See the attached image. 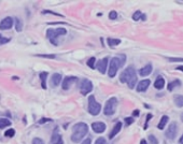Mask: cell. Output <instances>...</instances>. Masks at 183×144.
I'll use <instances>...</instances> for the list:
<instances>
[{
	"mask_svg": "<svg viewBox=\"0 0 183 144\" xmlns=\"http://www.w3.org/2000/svg\"><path fill=\"white\" fill-rule=\"evenodd\" d=\"M120 81L122 83H127V85H128V87L130 89L135 88V85L137 83V74H136L135 68L132 66L127 67L121 73V75H120Z\"/></svg>",
	"mask_w": 183,
	"mask_h": 144,
	"instance_id": "6da1fadb",
	"label": "cell"
},
{
	"mask_svg": "<svg viewBox=\"0 0 183 144\" xmlns=\"http://www.w3.org/2000/svg\"><path fill=\"white\" fill-rule=\"evenodd\" d=\"M88 132V126L85 123H78L73 126L72 134H71V140L72 142H80L82 139L84 138Z\"/></svg>",
	"mask_w": 183,
	"mask_h": 144,
	"instance_id": "7a4b0ae2",
	"label": "cell"
},
{
	"mask_svg": "<svg viewBox=\"0 0 183 144\" xmlns=\"http://www.w3.org/2000/svg\"><path fill=\"white\" fill-rule=\"evenodd\" d=\"M125 61H126V56L125 55H118L116 57H113L111 61H110L109 71H108V74H109L110 77H114L116 75L118 70L124 66Z\"/></svg>",
	"mask_w": 183,
	"mask_h": 144,
	"instance_id": "3957f363",
	"label": "cell"
},
{
	"mask_svg": "<svg viewBox=\"0 0 183 144\" xmlns=\"http://www.w3.org/2000/svg\"><path fill=\"white\" fill-rule=\"evenodd\" d=\"M67 34V30L65 28H56V29H48L46 31V37L50 39L51 43H53L54 45H58L56 39L59 36H64Z\"/></svg>",
	"mask_w": 183,
	"mask_h": 144,
	"instance_id": "277c9868",
	"label": "cell"
},
{
	"mask_svg": "<svg viewBox=\"0 0 183 144\" xmlns=\"http://www.w3.org/2000/svg\"><path fill=\"white\" fill-rule=\"evenodd\" d=\"M116 107H118V99H116L115 97L110 98L109 100L106 102V105H104V115H107V116L113 115V114L115 113Z\"/></svg>",
	"mask_w": 183,
	"mask_h": 144,
	"instance_id": "5b68a950",
	"label": "cell"
},
{
	"mask_svg": "<svg viewBox=\"0 0 183 144\" xmlns=\"http://www.w3.org/2000/svg\"><path fill=\"white\" fill-rule=\"evenodd\" d=\"M101 110V105L100 103L96 101V99L94 96H90L88 97V112H90L92 115H98L99 112Z\"/></svg>",
	"mask_w": 183,
	"mask_h": 144,
	"instance_id": "8992f818",
	"label": "cell"
},
{
	"mask_svg": "<svg viewBox=\"0 0 183 144\" xmlns=\"http://www.w3.org/2000/svg\"><path fill=\"white\" fill-rule=\"evenodd\" d=\"M80 91H81L82 95H84V96H86L88 93L93 91V84L90 80H83L82 81L81 85H80Z\"/></svg>",
	"mask_w": 183,
	"mask_h": 144,
	"instance_id": "52a82bcc",
	"label": "cell"
},
{
	"mask_svg": "<svg viewBox=\"0 0 183 144\" xmlns=\"http://www.w3.org/2000/svg\"><path fill=\"white\" fill-rule=\"evenodd\" d=\"M177 132H178V125L177 123L175 121H172L171 124L169 125L168 129L166 131V138L169 139V140H173L177 136Z\"/></svg>",
	"mask_w": 183,
	"mask_h": 144,
	"instance_id": "ba28073f",
	"label": "cell"
},
{
	"mask_svg": "<svg viewBox=\"0 0 183 144\" xmlns=\"http://www.w3.org/2000/svg\"><path fill=\"white\" fill-rule=\"evenodd\" d=\"M108 61H109V59H108L107 57L106 58H102V59L98 60V61L95 64V67L96 69L100 72V73L104 74L106 73V71H107V67H108Z\"/></svg>",
	"mask_w": 183,
	"mask_h": 144,
	"instance_id": "9c48e42d",
	"label": "cell"
},
{
	"mask_svg": "<svg viewBox=\"0 0 183 144\" xmlns=\"http://www.w3.org/2000/svg\"><path fill=\"white\" fill-rule=\"evenodd\" d=\"M76 81H78V77H76V76H67V77H65L64 81H62V89H64V91L69 89L71 85H72L74 82H76Z\"/></svg>",
	"mask_w": 183,
	"mask_h": 144,
	"instance_id": "30bf717a",
	"label": "cell"
},
{
	"mask_svg": "<svg viewBox=\"0 0 183 144\" xmlns=\"http://www.w3.org/2000/svg\"><path fill=\"white\" fill-rule=\"evenodd\" d=\"M13 18L12 17H6L1 20L0 23V30H7V29H10L13 26Z\"/></svg>",
	"mask_w": 183,
	"mask_h": 144,
	"instance_id": "8fae6325",
	"label": "cell"
},
{
	"mask_svg": "<svg viewBox=\"0 0 183 144\" xmlns=\"http://www.w3.org/2000/svg\"><path fill=\"white\" fill-rule=\"evenodd\" d=\"M92 128L96 133H101L106 130V124L102 121H96L92 124Z\"/></svg>",
	"mask_w": 183,
	"mask_h": 144,
	"instance_id": "7c38bea8",
	"label": "cell"
},
{
	"mask_svg": "<svg viewBox=\"0 0 183 144\" xmlns=\"http://www.w3.org/2000/svg\"><path fill=\"white\" fill-rule=\"evenodd\" d=\"M150 84H151L150 80H142V81H140L138 83V85H137V91H139V93L146 91L148 89V87L150 86Z\"/></svg>",
	"mask_w": 183,
	"mask_h": 144,
	"instance_id": "4fadbf2b",
	"label": "cell"
},
{
	"mask_svg": "<svg viewBox=\"0 0 183 144\" xmlns=\"http://www.w3.org/2000/svg\"><path fill=\"white\" fill-rule=\"evenodd\" d=\"M50 144H64V141H62V136L57 132V129L54 131V133L52 134V138H51V142Z\"/></svg>",
	"mask_w": 183,
	"mask_h": 144,
	"instance_id": "5bb4252c",
	"label": "cell"
},
{
	"mask_svg": "<svg viewBox=\"0 0 183 144\" xmlns=\"http://www.w3.org/2000/svg\"><path fill=\"white\" fill-rule=\"evenodd\" d=\"M154 87L156 88V89H158V91H162V89L165 87V79H164L162 75L156 77V80H155V82H154Z\"/></svg>",
	"mask_w": 183,
	"mask_h": 144,
	"instance_id": "9a60e30c",
	"label": "cell"
},
{
	"mask_svg": "<svg viewBox=\"0 0 183 144\" xmlns=\"http://www.w3.org/2000/svg\"><path fill=\"white\" fill-rule=\"evenodd\" d=\"M152 70H153V66L151 65V64H148V65L144 66L143 68H141L140 70H139V74H140L141 76H146V75H149V74H151Z\"/></svg>",
	"mask_w": 183,
	"mask_h": 144,
	"instance_id": "2e32d148",
	"label": "cell"
},
{
	"mask_svg": "<svg viewBox=\"0 0 183 144\" xmlns=\"http://www.w3.org/2000/svg\"><path fill=\"white\" fill-rule=\"evenodd\" d=\"M122 129V123L121 121H118V123H116L115 125H114V127H113V129L111 130V132H110L109 134V139H113L114 137L118 134L120 131H121Z\"/></svg>",
	"mask_w": 183,
	"mask_h": 144,
	"instance_id": "e0dca14e",
	"label": "cell"
},
{
	"mask_svg": "<svg viewBox=\"0 0 183 144\" xmlns=\"http://www.w3.org/2000/svg\"><path fill=\"white\" fill-rule=\"evenodd\" d=\"M62 82V74L60 73H54L53 76H52L51 79V83H52V86H58L59 83Z\"/></svg>",
	"mask_w": 183,
	"mask_h": 144,
	"instance_id": "ac0fdd59",
	"label": "cell"
},
{
	"mask_svg": "<svg viewBox=\"0 0 183 144\" xmlns=\"http://www.w3.org/2000/svg\"><path fill=\"white\" fill-rule=\"evenodd\" d=\"M168 121H169V116L168 115H163V116H162L161 121H159V123H158L157 128H158V129L163 130L164 128L166 127V125H167V123H168Z\"/></svg>",
	"mask_w": 183,
	"mask_h": 144,
	"instance_id": "d6986e66",
	"label": "cell"
},
{
	"mask_svg": "<svg viewBox=\"0 0 183 144\" xmlns=\"http://www.w3.org/2000/svg\"><path fill=\"white\" fill-rule=\"evenodd\" d=\"M179 86H181V81L180 80H175L172 82H169L168 86H167V89L169 91H172L176 87H179Z\"/></svg>",
	"mask_w": 183,
	"mask_h": 144,
	"instance_id": "ffe728a7",
	"label": "cell"
},
{
	"mask_svg": "<svg viewBox=\"0 0 183 144\" xmlns=\"http://www.w3.org/2000/svg\"><path fill=\"white\" fill-rule=\"evenodd\" d=\"M132 20H146V14H143L141 11H136L135 13H134V15H132Z\"/></svg>",
	"mask_w": 183,
	"mask_h": 144,
	"instance_id": "44dd1931",
	"label": "cell"
},
{
	"mask_svg": "<svg viewBox=\"0 0 183 144\" xmlns=\"http://www.w3.org/2000/svg\"><path fill=\"white\" fill-rule=\"evenodd\" d=\"M173 101L178 107H183V95H176L173 97Z\"/></svg>",
	"mask_w": 183,
	"mask_h": 144,
	"instance_id": "7402d4cb",
	"label": "cell"
},
{
	"mask_svg": "<svg viewBox=\"0 0 183 144\" xmlns=\"http://www.w3.org/2000/svg\"><path fill=\"white\" fill-rule=\"evenodd\" d=\"M107 42H108V45H109L110 48H114V46L118 45V44L121 43V40H120V39H112V38H108Z\"/></svg>",
	"mask_w": 183,
	"mask_h": 144,
	"instance_id": "603a6c76",
	"label": "cell"
},
{
	"mask_svg": "<svg viewBox=\"0 0 183 144\" xmlns=\"http://www.w3.org/2000/svg\"><path fill=\"white\" fill-rule=\"evenodd\" d=\"M46 77H48V72H42V73H40L41 86H42V88H44V89H46Z\"/></svg>",
	"mask_w": 183,
	"mask_h": 144,
	"instance_id": "cb8c5ba5",
	"label": "cell"
},
{
	"mask_svg": "<svg viewBox=\"0 0 183 144\" xmlns=\"http://www.w3.org/2000/svg\"><path fill=\"white\" fill-rule=\"evenodd\" d=\"M11 125V121H9L7 118H0V129H2V128H6L8 126Z\"/></svg>",
	"mask_w": 183,
	"mask_h": 144,
	"instance_id": "d4e9b609",
	"label": "cell"
},
{
	"mask_svg": "<svg viewBox=\"0 0 183 144\" xmlns=\"http://www.w3.org/2000/svg\"><path fill=\"white\" fill-rule=\"evenodd\" d=\"M95 64H96V58L95 57H90V59L87 60V66L90 68L94 69L95 68Z\"/></svg>",
	"mask_w": 183,
	"mask_h": 144,
	"instance_id": "484cf974",
	"label": "cell"
},
{
	"mask_svg": "<svg viewBox=\"0 0 183 144\" xmlns=\"http://www.w3.org/2000/svg\"><path fill=\"white\" fill-rule=\"evenodd\" d=\"M167 59L171 62H183V58L181 57H167Z\"/></svg>",
	"mask_w": 183,
	"mask_h": 144,
	"instance_id": "4316f807",
	"label": "cell"
},
{
	"mask_svg": "<svg viewBox=\"0 0 183 144\" xmlns=\"http://www.w3.org/2000/svg\"><path fill=\"white\" fill-rule=\"evenodd\" d=\"M148 139H149V141L151 144H158V140L156 139V137L153 136V134H150V136L148 137Z\"/></svg>",
	"mask_w": 183,
	"mask_h": 144,
	"instance_id": "83f0119b",
	"label": "cell"
},
{
	"mask_svg": "<svg viewBox=\"0 0 183 144\" xmlns=\"http://www.w3.org/2000/svg\"><path fill=\"white\" fill-rule=\"evenodd\" d=\"M15 134V130L14 129H9L7 130L6 132H4V136L8 137V138H12V137H14Z\"/></svg>",
	"mask_w": 183,
	"mask_h": 144,
	"instance_id": "f1b7e54d",
	"label": "cell"
},
{
	"mask_svg": "<svg viewBox=\"0 0 183 144\" xmlns=\"http://www.w3.org/2000/svg\"><path fill=\"white\" fill-rule=\"evenodd\" d=\"M10 42V39L9 38H6V37H2L1 34H0V45H2V44H6V43Z\"/></svg>",
	"mask_w": 183,
	"mask_h": 144,
	"instance_id": "f546056e",
	"label": "cell"
},
{
	"mask_svg": "<svg viewBox=\"0 0 183 144\" xmlns=\"http://www.w3.org/2000/svg\"><path fill=\"white\" fill-rule=\"evenodd\" d=\"M22 29H23V24H22V22H21V20L16 18V30H17V31H22Z\"/></svg>",
	"mask_w": 183,
	"mask_h": 144,
	"instance_id": "4dcf8cb0",
	"label": "cell"
},
{
	"mask_svg": "<svg viewBox=\"0 0 183 144\" xmlns=\"http://www.w3.org/2000/svg\"><path fill=\"white\" fill-rule=\"evenodd\" d=\"M95 144H108V143H107V140L104 138H98L96 140Z\"/></svg>",
	"mask_w": 183,
	"mask_h": 144,
	"instance_id": "1f68e13d",
	"label": "cell"
},
{
	"mask_svg": "<svg viewBox=\"0 0 183 144\" xmlns=\"http://www.w3.org/2000/svg\"><path fill=\"white\" fill-rule=\"evenodd\" d=\"M116 17H118V13L115 11H111L109 13V18L110 20H115Z\"/></svg>",
	"mask_w": 183,
	"mask_h": 144,
	"instance_id": "d6a6232c",
	"label": "cell"
},
{
	"mask_svg": "<svg viewBox=\"0 0 183 144\" xmlns=\"http://www.w3.org/2000/svg\"><path fill=\"white\" fill-rule=\"evenodd\" d=\"M153 117V115L152 114H148V115H146V124H144V129H146V128H148V124H149V121L151 118H152Z\"/></svg>",
	"mask_w": 183,
	"mask_h": 144,
	"instance_id": "836d02e7",
	"label": "cell"
},
{
	"mask_svg": "<svg viewBox=\"0 0 183 144\" xmlns=\"http://www.w3.org/2000/svg\"><path fill=\"white\" fill-rule=\"evenodd\" d=\"M32 144H44V142H43L42 139H40V138H35L34 140H32Z\"/></svg>",
	"mask_w": 183,
	"mask_h": 144,
	"instance_id": "e575fe53",
	"label": "cell"
},
{
	"mask_svg": "<svg viewBox=\"0 0 183 144\" xmlns=\"http://www.w3.org/2000/svg\"><path fill=\"white\" fill-rule=\"evenodd\" d=\"M132 123H134V118H132V117H126V118H125V124H126L127 126L132 125Z\"/></svg>",
	"mask_w": 183,
	"mask_h": 144,
	"instance_id": "d590c367",
	"label": "cell"
},
{
	"mask_svg": "<svg viewBox=\"0 0 183 144\" xmlns=\"http://www.w3.org/2000/svg\"><path fill=\"white\" fill-rule=\"evenodd\" d=\"M48 121H51V119H49V118H41L39 121V124L42 125V124H45V123H48Z\"/></svg>",
	"mask_w": 183,
	"mask_h": 144,
	"instance_id": "8d00e7d4",
	"label": "cell"
},
{
	"mask_svg": "<svg viewBox=\"0 0 183 144\" xmlns=\"http://www.w3.org/2000/svg\"><path fill=\"white\" fill-rule=\"evenodd\" d=\"M38 57H45V58H55V55H37Z\"/></svg>",
	"mask_w": 183,
	"mask_h": 144,
	"instance_id": "74e56055",
	"label": "cell"
},
{
	"mask_svg": "<svg viewBox=\"0 0 183 144\" xmlns=\"http://www.w3.org/2000/svg\"><path fill=\"white\" fill-rule=\"evenodd\" d=\"M81 144H92V140H90V138H87V139H85L84 141L82 142Z\"/></svg>",
	"mask_w": 183,
	"mask_h": 144,
	"instance_id": "f35d334b",
	"label": "cell"
},
{
	"mask_svg": "<svg viewBox=\"0 0 183 144\" xmlns=\"http://www.w3.org/2000/svg\"><path fill=\"white\" fill-rule=\"evenodd\" d=\"M139 114H140V112H139V110H135L134 112H132V116H135V117H137V116H139Z\"/></svg>",
	"mask_w": 183,
	"mask_h": 144,
	"instance_id": "ab89813d",
	"label": "cell"
},
{
	"mask_svg": "<svg viewBox=\"0 0 183 144\" xmlns=\"http://www.w3.org/2000/svg\"><path fill=\"white\" fill-rule=\"evenodd\" d=\"M176 70L183 71V65H182V66H178V67H176Z\"/></svg>",
	"mask_w": 183,
	"mask_h": 144,
	"instance_id": "60d3db41",
	"label": "cell"
},
{
	"mask_svg": "<svg viewBox=\"0 0 183 144\" xmlns=\"http://www.w3.org/2000/svg\"><path fill=\"white\" fill-rule=\"evenodd\" d=\"M140 144H148V142H146V140H144V139H142V140L140 141Z\"/></svg>",
	"mask_w": 183,
	"mask_h": 144,
	"instance_id": "b9f144b4",
	"label": "cell"
},
{
	"mask_svg": "<svg viewBox=\"0 0 183 144\" xmlns=\"http://www.w3.org/2000/svg\"><path fill=\"white\" fill-rule=\"evenodd\" d=\"M179 142H180V144H183V134H182V137L180 138V140H179Z\"/></svg>",
	"mask_w": 183,
	"mask_h": 144,
	"instance_id": "7bdbcfd3",
	"label": "cell"
},
{
	"mask_svg": "<svg viewBox=\"0 0 183 144\" xmlns=\"http://www.w3.org/2000/svg\"><path fill=\"white\" fill-rule=\"evenodd\" d=\"M180 117H181V121H183V113H182V114H181V116H180Z\"/></svg>",
	"mask_w": 183,
	"mask_h": 144,
	"instance_id": "ee69618b",
	"label": "cell"
}]
</instances>
